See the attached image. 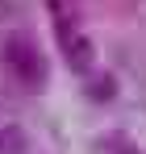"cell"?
<instances>
[{"label": "cell", "mask_w": 146, "mask_h": 154, "mask_svg": "<svg viewBox=\"0 0 146 154\" xmlns=\"http://www.w3.org/2000/svg\"><path fill=\"white\" fill-rule=\"evenodd\" d=\"M88 96H92L96 104L113 100V96H117V79L113 75H88Z\"/></svg>", "instance_id": "4"}, {"label": "cell", "mask_w": 146, "mask_h": 154, "mask_svg": "<svg viewBox=\"0 0 146 154\" xmlns=\"http://www.w3.org/2000/svg\"><path fill=\"white\" fill-rule=\"evenodd\" d=\"M59 46H63V54H67V67H71V71H79V75H92V58H96V46H92V38H88L84 29L67 33Z\"/></svg>", "instance_id": "2"}, {"label": "cell", "mask_w": 146, "mask_h": 154, "mask_svg": "<svg viewBox=\"0 0 146 154\" xmlns=\"http://www.w3.org/2000/svg\"><path fill=\"white\" fill-rule=\"evenodd\" d=\"M4 63H8V71L21 79V83H42L46 79V63H42V50L17 33V38H8V46H4Z\"/></svg>", "instance_id": "1"}, {"label": "cell", "mask_w": 146, "mask_h": 154, "mask_svg": "<svg viewBox=\"0 0 146 154\" xmlns=\"http://www.w3.org/2000/svg\"><path fill=\"white\" fill-rule=\"evenodd\" d=\"M25 150H29V133H25V125L4 121V125H0V154H25Z\"/></svg>", "instance_id": "3"}, {"label": "cell", "mask_w": 146, "mask_h": 154, "mask_svg": "<svg viewBox=\"0 0 146 154\" xmlns=\"http://www.w3.org/2000/svg\"><path fill=\"white\" fill-rule=\"evenodd\" d=\"M113 150H117V154H138L134 146H129V142H113Z\"/></svg>", "instance_id": "5"}]
</instances>
